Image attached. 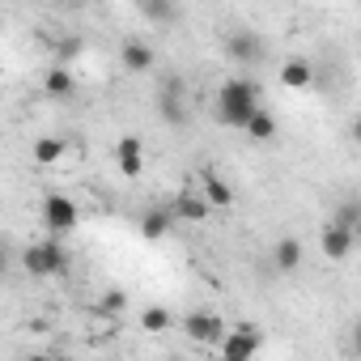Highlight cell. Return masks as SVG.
<instances>
[{
	"label": "cell",
	"mask_w": 361,
	"mask_h": 361,
	"mask_svg": "<svg viewBox=\"0 0 361 361\" xmlns=\"http://www.w3.org/2000/svg\"><path fill=\"white\" fill-rule=\"evenodd\" d=\"M255 106H259V85L247 81V77H230L221 85V94H217V115H221L226 128H238L243 132V123L251 119Z\"/></svg>",
	"instance_id": "cell-1"
},
{
	"label": "cell",
	"mask_w": 361,
	"mask_h": 361,
	"mask_svg": "<svg viewBox=\"0 0 361 361\" xmlns=\"http://www.w3.org/2000/svg\"><path fill=\"white\" fill-rule=\"evenodd\" d=\"M22 268H26L30 276H60V272L68 268V255H64V247H60V234H51V238H43V243H30V247L22 251Z\"/></svg>",
	"instance_id": "cell-2"
},
{
	"label": "cell",
	"mask_w": 361,
	"mask_h": 361,
	"mask_svg": "<svg viewBox=\"0 0 361 361\" xmlns=\"http://www.w3.org/2000/svg\"><path fill=\"white\" fill-rule=\"evenodd\" d=\"M259 344H264V336H259V327H255V323L226 327V336L217 340V348H221V357H226V361H251V357L259 353Z\"/></svg>",
	"instance_id": "cell-3"
},
{
	"label": "cell",
	"mask_w": 361,
	"mask_h": 361,
	"mask_svg": "<svg viewBox=\"0 0 361 361\" xmlns=\"http://www.w3.org/2000/svg\"><path fill=\"white\" fill-rule=\"evenodd\" d=\"M77 221H81V213H77V204L68 200V196H47L43 200V226H47V234H73L77 230Z\"/></svg>",
	"instance_id": "cell-4"
},
{
	"label": "cell",
	"mask_w": 361,
	"mask_h": 361,
	"mask_svg": "<svg viewBox=\"0 0 361 361\" xmlns=\"http://www.w3.org/2000/svg\"><path fill=\"white\" fill-rule=\"evenodd\" d=\"M183 331H188L196 344H217V340L226 336V319L213 314V310H192V314L183 319Z\"/></svg>",
	"instance_id": "cell-5"
},
{
	"label": "cell",
	"mask_w": 361,
	"mask_h": 361,
	"mask_svg": "<svg viewBox=\"0 0 361 361\" xmlns=\"http://www.w3.org/2000/svg\"><path fill=\"white\" fill-rule=\"evenodd\" d=\"M170 213H174V221H183V226H192V221H204L213 209H209V200L200 196V192H178L174 196V204H170Z\"/></svg>",
	"instance_id": "cell-6"
},
{
	"label": "cell",
	"mask_w": 361,
	"mask_h": 361,
	"mask_svg": "<svg viewBox=\"0 0 361 361\" xmlns=\"http://www.w3.org/2000/svg\"><path fill=\"white\" fill-rule=\"evenodd\" d=\"M115 161H119V174H123V178H140V170H145V145H140L136 136H119Z\"/></svg>",
	"instance_id": "cell-7"
},
{
	"label": "cell",
	"mask_w": 361,
	"mask_h": 361,
	"mask_svg": "<svg viewBox=\"0 0 361 361\" xmlns=\"http://www.w3.org/2000/svg\"><path fill=\"white\" fill-rule=\"evenodd\" d=\"M226 51H230V60H238V64L264 60V43H259V35H251V30H234V35L226 39Z\"/></svg>",
	"instance_id": "cell-8"
},
{
	"label": "cell",
	"mask_w": 361,
	"mask_h": 361,
	"mask_svg": "<svg viewBox=\"0 0 361 361\" xmlns=\"http://www.w3.org/2000/svg\"><path fill=\"white\" fill-rule=\"evenodd\" d=\"M353 243H357V234L344 230V226H327L323 238H319V247H323L327 259H348V255H353Z\"/></svg>",
	"instance_id": "cell-9"
},
{
	"label": "cell",
	"mask_w": 361,
	"mask_h": 361,
	"mask_svg": "<svg viewBox=\"0 0 361 361\" xmlns=\"http://www.w3.org/2000/svg\"><path fill=\"white\" fill-rule=\"evenodd\" d=\"M119 60H123V68H128V73H149V68L157 64L153 47H149V43H140V39H128V43H123V51H119Z\"/></svg>",
	"instance_id": "cell-10"
},
{
	"label": "cell",
	"mask_w": 361,
	"mask_h": 361,
	"mask_svg": "<svg viewBox=\"0 0 361 361\" xmlns=\"http://www.w3.org/2000/svg\"><path fill=\"white\" fill-rule=\"evenodd\" d=\"M302 255H306L302 243H298L293 234H285V238L272 247V268H276V272H298V268H302Z\"/></svg>",
	"instance_id": "cell-11"
},
{
	"label": "cell",
	"mask_w": 361,
	"mask_h": 361,
	"mask_svg": "<svg viewBox=\"0 0 361 361\" xmlns=\"http://www.w3.org/2000/svg\"><path fill=\"white\" fill-rule=\"evenodd\" d=\"M200 196L209 200V209H230V204H234V188L226 183L217 170H204V188H200Z\"/></svg>",
	"instance_id": "cell-12"
},
{
	"label": "cell",
	"mask_w": 361,
	"mask_h": 361,
	"mask_svg": "<svg viewBox=\"0 0 361 361\" xmlns=\"http://www.w3.org/2000/svg\"><path fill=\"white\" fill-rule=\"evenodd\" d=\"M157 115L170 123V128H183L188 123V111H183V94H178V90H157Z\"/></svg>",
	"instance_id": "cell-13"
},
{
	"label": "cell",
	"mask_w": 361,
	"mask_h": 361,
	"mask_svg": "<svg viewBox=\"0 0 361 361\" xmlns=\"http://www.w3.org/2000/svg\"><path fill=\"white\" fill-rule=\"evenodd\" d=\"M310 81H314V68H310L306 60L293 56V60L281 64V85H285V90H310Z\"/></svg>",
	"instance_id": "cell-14"
},
{
	"label": "cell",
	"mask_w": 361,
	"mask_h": 361,
	"mask_svg": "<svg viewBox=\"0 0 361 361\" xmlns=\"http://www.w3.org/2000/svg\"><path fill=\"white\" fill-rule=\"evenodd\" d=\"M170 230H174V213H170V209H149V213L140 217V234H145L149 243L166 238Z\"/></svg>",
	"instance_id": "cell-15"
},
{
	"label": "cell",
	"mask_w": 361,
	"mask_h": 361,
	"mask_svg": "<svg viewBox=\"0 0 361 361\" xmlns=\"http://www.w3.org/2000/svg\"><path fill=\"white\" fill-rule=\"evenodd\" d=\"M243 132H247L255 145H259V140H272V136H276V115H272V111H264V106H255V111H251V119L243 123Z\"/></svg>",
	"instance_id": "cell-16"
},
{
	"label": "cell",
	"mask_w": 361,
	"mask_h": 361,
	"mask_svg": "<svg viewBox=\"0 0 361 361\" xmlns=\"http://www.w3.org/2000/svg\"><path fill=\"white\" fill-rule=\"evenodd\" d=\"M64 153H68L64 136H39V140L30 145V157H35L39 166H56V161H60Z\"/></svg>",
	"instance_id": "cell-17"
},
{
	"label": "cell",
	"mask_w": 361,
	"mask_h": 361,
	"mask_svg": "<svg viewBox=\"0 0 361 361\" xmlns=\"http://www.w3.org/2000/svg\"><path fill=\"white\" fill-rule=\"evenodd\" d=\"M43 90H47V98H73V90H77V81H73V73L64 68V64H56L47 77H43Z\"/></svg>",
	"instance_id": "cell-18"
},
{
	"label": "cell",
	"mask_w": 361,
	"mask_h": 361,
	"mask_svg": "<svg viewBox=\"0 0 361 361\" xmlns=\"http://www.w3.org/2000/svg\"><path fill=\"white\" fill-rule=\"evenodd\" d=\"M166 327H170V310H166V306H145V310H140V331L161 336Z\"/></svg>",
	"instance_id": "cell-19"
},
{
	"label": "cell",
	"mask_w": 361,
	"mask_h": 361,
	"mask_svg": "<svg viewBox=\"0 0 361 361\" xmlns=\"http://www.w3.org/2000/svg\"><path fill=\"white\" fill-rule=\"evenodd\" d=\"M81 51H85V39H81V35H68V39L56 43V64H68V60H77Z\"/></svg>",
	"instance_id": "cell-20"
},
{
	"label": "cell",
	"mask_w": 361,
	"mask_h": 361,
	"mask_svg": "<svg viewBox=\"0 0 361 361\" xmlns=\"http://www.w3.org/2000/svg\"><path fill=\"white\" fill-rule=\"evenodd\" d=\"M357 221H361V204H357V200L340 204L336 217H331V226H344V230H353V234H357Z\"/></svg>",
	"instance_id": "cell-21"
},
{
	"label": "cell",
	"mask_w": 361,
	"mask_h": 361,
	"mask_svg": "<svg viewBox=\"0 0 361 361\" xmlns=\"http://www.w3.org/2000/svg\"><path fill=\"white\" fill-rule=\"evenodd\" d=\"M98 310H102V314H123V310H128V293H123V289H106V293L98 298Z\"/></svg>",
	"instance_id": "cell-22"
},
{
	"label": "cell",
	"mask_w": 361,
	"mask_h": 361,
	"mask_svg": "<svg viewBox=\"0 0 361 361\" xmlns=\"http://www.w3.org/2000/svg\"><path fill=\"white\" fill-rule=\"evenodd\" d=\"M5 264H9V255H5V243H0V272H5Z\"/></svg>",
	"instance_id": "cell-23"
}]
</instances>
